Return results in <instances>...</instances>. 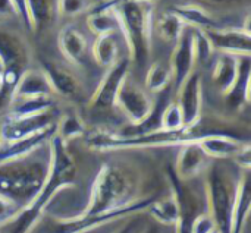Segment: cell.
<instances>
[{
    "mask_svg": "<svg viewBox=\"0 0 251 233\" xmlns=\"http://www.w3.org/2000/svg\"><path fill=\"white\" fill-rule=\"evenodd\" d=\"M26 15L31 23V31H37L47 25L54 13V6L51 0H25Z\"/></svg>",
    "mask_w": 251,
    "mask_h": 233,
    "instance_id": "cell-31",
    "label": "cell"
},
{
    "mask_svg": "<svg viewBox=\"0 0 251 233\" xmlns=\"http://www.w3.org/2000/svg\"><path fill=\"white\" fill-rule=\"evenodd\" d=\"M199 145L210 159L218 160L235 159L244 148L249 147V144L243 142L241 140L222 134H204L199 140Z\"/></svg>",
    "mask_w": 251,
    "mask_h": 233,
    "instance_id": "cell-18",
    "label": "cell"
},
{
    "mask_svg": "<svg viewBox=\"0 0 251 233\" xmlns=\"http://www.w3.org/2000/svg\"><path fill=\"white\" fill-rule=\"evenodd\" d=\"M84 134H85L84 122H82V119L76 113H66V115H63L57 120L56 135L60 140H63L65 142L69 141V140H72V138L81 137Z\"/></svg>",
    "mask_w": 251,
    "mask_h": 233,
    "instance_id": "cell-32",
    "label": "cell"
},
{
    "mask_svg": "<svg viewBox=\"0 0 251 233\" xmlns=\"http://www.w3.org/2000/svg\"><path fill=\"white\" fill-rule=\"evenodd\" d=\"M210 157L201 150L199 141L188 142L179 147V154L176 160V173L179 179L190 181L200 175L209 167Z\"/></svg>",
    "mask_w": 251,
    "mask_h": 233,
    "instance_id": "cell-17",
    "label": "cell"
},
{
    "mask_svg": "<svg viewBox=\"0 0 251 233\" xmlns=\"http://www.w3.org/2000/svg\"><path fill=\"white\" fill-rule=\"evenodd\" d=\"M85 135V142L90 148L97 151H116V150H134V148H163V147H181L188 142L199 141L204 134H196L193 129L165 131L156 129L149 132L134 134H113L109 131H94Z\"/></svg>",
    "mask_w": 251,
    "mask_h": 233,
    "instance_id": "cell-3",
    "label": "cell"
},
{
    "mask_svg": "<svg viewBox=\"0 0 251 233\" xmlns=\"http://www.w3.org/2000/svg\"><path fill=\"white\" fill-rule=\"evenodd\" d=\"M190 231L191 233H213L216 231V225L209 213H201L191 220Z\"/></svg>",
    "mask_w": 251,
    "mask_h": 233,
    "instance_id": "cell-36",
    "label": "cell"
},
{
    "mask_svg": "<svg viewBox=\"0 0 251 233\" xmlns=\"http://www.w3.org/2000/svg\"><path fill=\"white\" fill-rule=\"evenodd\" d=\"M57 44L63 57L76 66H81L87 60L88 54V43L85 35L74 25H68L60 29Z\"/></svg>",
    "mask_w": 251,
    "mask_h": 233,
    "instance_id": "cell-19",
    "label": "cell"
},
{
    "mask_svg": "<svg viewBox=\"0 0 251 233\" xmlns=\"http://www.w3.org/2000/svg\"><path fill=\"white\" fill-rule=\"evenodd\" d=\"M212 1H224V0H212Z\"/></svg>",
    "mask_w": 251,
    "mask_h": 233,
    "instance_id": "cell-45",
    "label": "cell"
},
{
    "mask_svg": "<svg viewBox=\"0 0 251 233\" xmlns=\"http://www.w3.org/2000/svg\"><path fill=\"white\" fill-rule=\"evenodd\" d=\"M54 109V101L51 97H35V98H22L12 101L10 117H29L37 116L44 112Z\"/></svg>",
    "mask_w": 251,
    "mask_h": 233,
    "instance_id": "cell-29",
    "label": "cell"
},
{
    "mask_svg": "<svg viewBox=\"0 0 251 233\" xmlns=\"http://www.w3.org/2000/svg\"><path fill=\"white\" fill-rule=\"evenodd\" d=\"M4 90H6V87H4V84H3V79H0V95L3 94Z\"/></svg>",
    "mask_w": 251,
    "mask_h": 233,
    "instance_id": "cell-42",
    "label": "cell"
},
{
    "mask_svg": "<svg viewBox=\"0 0 251 233\" xmlns=\"http://www.w3.org/2000/svg\"><path fill=\"white\" fill-rule=\"evenodd\" d=\"M213 233H219V232H218V231H215V232H213Z\"/></svg>",
    "mask_w": 251,
    "mask_h": 233,
    "instance_id": "cell-47",
    "label": "cell"
},
{
    "mask_svg": "<svg viewBox=\"0 0 251 233\" xmlns=\"http://www.w3.org/2000/svg\"><path fill=\"white\" fill-rule=\"evenodd\" d=\"M134 181L124 169L104 164L91 186V194L82 216H101L135 201Z\"/></svg>",
    "mask_w": 251,
    "mask_h": 233,
    "instance_id": "cell-4",
    "label": "cell"
},
{
    "mask_svg": "<svg viewBox=\"0 0 251 233\" xmlns=\"http://www.w3.org/2000/svg\"><path fill=\"white\" fill-rule=\"evenodd\" d=\"M115 107H118L124 113V116L131 122L132 126H138L151 116L154 110V103L149 93L137 82H134L128 75L119 88Z\"/></svg>",
    "mask_w": 251,
    "mask_h": 233,
    "instance_id": "cell-8",
    "label": "cell"
},
{
    "mask_svg": "<svg viewBox=\"0 0 251 233\" xmlns=\"http://www.w3.org/2000/svg\"><path fill=\"white\" fill-rule=\"evenodd\" d=\"M26 160L0 166V195L13 201L21 210L38 195L49 166V160L44 164Z\"/></svg>",
    "mask_w": 251,
    "mask_h": 233,
    "instance_id": "cell-5",
    "label": "cell"
},
{
    "mask_svg": "<svg viewBox=\"0 0 251 233\" xmlns=\"http://www.w3.org/2000/svg\"><path fill=\"white\" fill-rule=\"evenodd\" d=\"M93 57L96 63L101 68H112L121 57H119V43L116 34L100 35L96 37V41L91 47Z\"/></svg>",
    "mask_w": 251,
    "mask_h": 233,
    "instance_id": "cell-25",
    "label": "cell"
},
{
    "mask_svg": "<svg viewBox=\"0 0 251 233\" xmlns=\"http://www.w3.org/2000/svg\"><path fill=\"white\" fill-rule=\"evenodd\" d=\"M240 176L241 173L235 175L222 163H213L207 167V213L219 233H229Z\"/></svg>",
    "mask_w": 251,
    "mask_h": 233,
    "instance_id": "cell-6",
    "label": "cell"
},
{
    "mask_svg": "<svg viewBox=\"0 0 251 233\" xmlns=\"http://www.w3.org/2000/svg\"><path fill=\"white\" fill-rule=\"evenodd\" d=\"M88 29L96 35H109V34H121L119 19L113 9H101L93 6L87 16Z\"/></svg>",
    "mask_w": 251,
    "mask_h": 233,
    "instance_id": "cell-24",
    "label": "cell"
},
{
    "mask_svg": "<svg viewBox=\"0 0 251 233\" xmlns=\"http://www.w3.org/2000/svg\"><path fill=\"white\" fill-rule=\"evenodd\" d=\"M94 6V0H57L56 10L66 18L78 16L84 12H90Z\"/></svg>",
    "mask_w": 251,
    "mask_h": 233,
    "instance_id": "cell-35",
    "label": "cell"
},
{
    "mask_svg": "<svg viewBox=\"0 0 251 233\" xmlns=\"http://www.w3.org/2000/svg\"><path fill=\"white\" fill-rule=\"evenodd\" d=\"M0 144H1V135H0Z\"/></svg>",
    "mask_w": 251,
    "mask_h": 233,
    "instance_id": "cell-46",
    "label": "cell"
},
{
    "mask_svg": "<svg viewBox=\"0 0 251 233\" xmlns=\"http://www.w3.org/2000/svg\"><path fill=\"white\" fill-rule=\"evenodd\" d=\"M57 131V123L40 134L13 141V142H1L0 144V166L21 162L24 159H28L34 151L38 148L44 147L51 138L56 135Z\"/></svg>",
    "mask_w": 251,
    "mask_h": 233,
    "instance_id": "cell-14",
    "label": "cell"
},
{
    "mask_svg": "<svg viewBox=\"0 0 251 233\" xmlns=\"http://www.w3.org/2000/svg\"><path fill=\"white\" fill-rule=\"evenodd\" d=\"M187 26L196 28V29H212L216 28V22L213 16L201 6L199 4H181L172 9Z\"/></svg>",
    "mask_w": 251,
    "mask_h": 233,
    "instance_id": "cell-26",
    "label": "cell"
},
{
    "mask_svg": "<svg viewBox=\"0 0 251 233\" xmlns=\"http://www.w3.org/2000/svg\"><path fill=\"white\" fill-rule=\"evenodd\" d=\"M238 57L240 56H234V54H225V53H219L216 60H215V66L212 70V81L215 84V87L224 94L228 95L229 91L232 90L237 76H238Z\"/></svg>",
    "mask_w": 251,
    "mask_h": 233,
    "instance_id": "cell-22",
    "label": "cell"
},
{
    "mask_svg": "<svg viewBox=\"0 0 251 233\" xmlns=\"http://www.w3.org/2000/svg\"><path fill=\"white\" fill-rule=\"evenodd\" d=\"M129 59H119L107 69L96 91L91 95L90 107L94 110H109L116 106V97L122 82L129 75Z\"/></svg>",
    "mask_w": 251,
    "mask_h": 233,
    "instance_id": "cell-10",
    "label": "cell"
},
{
    "mask_svg": "<svg viewBox=\"0 0 251 233\" xmlns=\"http://www.w3.org/2000/svg\"><path fill=\"white\" fill-rule=\"evenodd\" d=\"M251 206V179L250 170H243L237 188V198L232 211L229 233H244Z\"/></svg>",
    "mask_w": 251,
    "mask_h": 233,
    "instance_id": "cell-20",
    "label": "cell"
},
{
    "mask_svg": "<svg viewBox=\"0 0 251 233\" xmlns=\"http://www.w3.org/2000/svg\"><path fill=\"white\" fill-rule=\"evenodd\" d=\"M215 48L209 40V37L206 35L204 31L201 29H196L194 31V57H196V63L200 65H206L215 54Z\"/></svg>",
    "mask_w": 251,
    "mask_h": 233,
    "instance_id": "cell-34",
    "label": "cell"
},
{
    "mask_svg": "<svg viewBox=\"0 0 251 233\" xmlns=\"http://www.w3.org/2000/svg\"><path fill=\"white\" fill-rule=\"evenodd\" d=\"M194 31L196 28L185 26L178 41L174 44V50L169 60V68L172 73V84L175 90L194 72L196 57H194Z\"/></svg>",
    "mask_w": 251,
    "mask_h": 233,
    "instance_id": "cell-12",
    "label": "cell"
},
{
    "mask_svg": "<svg viewBox=\"0 0 251 233\" xmlns=\"http://www.w3.org/2000/svg\"><path fill=\"white\" fill-rule=\"evenodd\" d=\"M43 72L46 73L53 94L65 98H76L81 93V85L78 79L68 69L56 63H44Z\"/></svg>",
    "mask_w": 251,
    "mask_h": 233,
    "instance_id": "cell-21",
    "label": "cell"
},
{
    "mask_svg": "<svg viewBox=\"0 0 251 233\" xmlns=\"http://www.w3.org/2000/svg\"><path fill=\"white\" fill-rule=\"evenodd\" d=\"M0 233H3V226H0Z\"/></svg>",
    "mask_w": 251,
    "mask_h": 233,
    "instance_id": "cell-44",
    "label": "cell"
},
{
    "mask_svg": "<svg viewBox=\"0 0 251 233\" xmlns=\"http://www.w3.org/2000/svg\"><path fill=\"white\" fill-rule=\"evenodd\" d=\"M185 26L187 25L182 22V19L174 10L163 12L157 16L156 22L153 21V29H156L157 35L163 41L172 43V44H175L178 41V38L181 37Z\"/></svg>",
    "mask_w": 251,
    "mask_h": 233,
    "instance_id": "cell-27",
    "label": "cell"
},
{
    "mask_svg": "<svg viewBox=\"0 0 251 233\" xmlns=\"http://www.w3.org/2000/svg\"><path fill=\"white\" fill-rule=\"evenodd\" d=\"M156 200V197H149L143 200H135L134 203L118 209L115 211L101 214V216H82L78 214L75 217H68V219H59L50 228H47L43 233H79L84 231H90L107 223H115L121 222L129 217H134L143 211H147V209L151 206V203Z\"/></svg>",
    "mask_w": 251,
    "mask_h": 233,
    "instance_id": "cell-7",
    "label": "cell"
},
{
    "mask_svg": "<svg viewBox=\"0 0 251 233\" xmlns=\"http://www.w3.org/2000/svg\"><path fill=\"white\" fill-rule=\"evenodd\" d=\"M160 129L165 131H181L185 129L184 125V116L181 112V107L176 101L168 103L160 113Z\"/></svg>",
    "mask_w": 251,
    "mask_h": 233,
    "instance_id": "cell-33",
    "label": "cell"
},
{
    "mask_svg": "<svg viewBox=\"0 0 251 233\" xmlns=\"http://www.w3.org/2000/svg\"><path fill=\"white\" fill-rule=\"evenodd\" d=\"M146 88L150 93L160 94L172 84L171 68L162 62H154L146 69Z\"/></svg>",
    "mask_w": 251,
    "mask_h": 233,
    "instance_id": "cell-30",
    "label": "cell"
},
{
    "mask_svg": "<svg viewBox=\"0 0 251 233\" xmlns=\"http://www.w3.org/2000/svg\"><path fill=\"white\" fill-rule=\"evenodd\" d=\"M57 123L56 110L51 109L37 116L29 117H10L7 116L0 125L1 142H13L35 134H40Z\"/></svg>",
    "mask_w": 251,
    "mask_h": 233,
    "instance_id": "cell-11",
    "label": "cell"
},
{
    "mask_svg": "<svg viewBox=\"0 0 251 233\" xmlns=\"http://www.w3.org/2000/svg\"><path fill=\"white\" fill-rule=\"evenodd\" d=\"M144 233H157V232H156V231H147V229H146V231H144Z\"/></svg>",
    "mask_w": 251,
    "mask_h": 233,
    "instance_id": "cell-43",
    "label": "cell"
},
{
    "mask_svg": "<svg viewBox=\"0 0 251 233\" xmlns=\"http://www.w3.org/2000/svg\"><path fill=\"white\" fill-rule=\"evenodd\" d=\"M53 91L43 69H26L10 91V100L51 97Z\"/></svg>",
    "mask_w": 251,
    "mask_h": 233,
    "instance_id": "cell-16",
    "label": "cell"
},
{
    "mask_svg": "<svg viewBox=\"0 0 251 233\" xmlns=\"http://www.w3.org/2000/svg\"><path fill=\"white\" fill-rule=\"evenodd\" d=\"M3 73H4V65H3V62L0 60V79L3 78Z\"/></svg>",
    "mask_w": 251,
    "mask_h": 233,
    "instance_id": "cell-41",
    "label": "cell"
},
{
    "mask_svg": "<svg viewBox=\"0 0 251 233\" xmlns=\"http://www.w3.org/2000/svg\"><path fill=\"white\" fill-rule=\"evenodd\" d=\"M144 231H146L144 222L140 219H134L129 220L126 225H121L113 233H144Z\"/></svg>",
    "mask_w": 251,
    "mask_h": 233,
    "instance_id": "cell-38",
    "label": "cell"
},
{
    "mask_svg": "<svg viewBox=\"0 0 251 233\" xmlns=\"http://www.w3.org/2000/svg\"><path fill=\"white\" fill-rule=\"evenodd\" d=\"M204 32L209 37L215 51L225 53V54H234V56H250V31L212 28V29H206Z\"/></svg>",
    "mask_w": 251,
    "mask_h": 233,
    "instance_id": "cell-15",
    "label": "cell"
},
{
    "mask_svg": "<svg viewBox=\"0 0 251 233\" xmlns=\"http://www.w3.org/2000/svg\"><path fill=\"white\" fill-rule=\"evenodd\" d=\"M147 213L160 225L168 228H176L182 217V204L174 194L165 198H156L147 209Z\"/></svg>",
    "mask_w": 251,
    "mask_h": 233,
    "instance_id": "cell-23",
    "label": "cell"
},
{
    "mask_svg": "<svg viewBox=\"0 0 251 233\" xmlns=\"http://www.w3.org/2000/svg\"><path fill=\"white\" fill-rule=\"evenodd\" d=\"M19 211H21L19 206H16L13 201L7 200L6 197L0 195V226L9 223Z\"/></svg>",
    "mask_w": 251,
    "mask_h": 233,
    "instance_id": "cell-37",
    "label": "cell"
},
{
    "mask_svg": "<svg viewBox=\"0 0 251 233\" xmlns=\"http://www.w3.org/2000/svg\"><path fill=\"white\" fill-rule=\"evenodd\" d=\"M226 97L237 106L250 101V56L238 57V76Z\"/></svg>",
    "mask_w": 251,
    "mask_h": 233,
    "instance_id": "cell-28",
    "label": "cell"
},
{
    "mask_svg": "<svg viewBox=\"0 0 251 233\" xmlns=\"http://www.w3.org/2000/svg\"><path fill=\"white\" fill-rule=\"evenodd\" d=\"M97 7L115 10L129 53V62L135 63L138 69H146L151 53V0H106L97 4Z\"/></svg>",
    "mask_w": 251,
    "mask_h": 233,
    "instance_id": "cell-2",
    "label": "cell"
},
{
    "mask_svg": "<svg viewBox=\"0 0 251 233\" xmlns=\"http://www.w3.org/2000/svg\"><path fill=\"white\" fill-rule=\"evenodd\" d=\"M75 175L74 160L66 148V142L54 135L50 141L49 166L44 184L38 195L24 207L9 223L3 225V233H31L41 220L51 200L63 189L72 186Z\"/></svg>",
    "mask_w": 251,
    "mask_h": 233,
    "instance_id": "cell-1",
    "label": "cell"
},
{
    "mask_svg": "<svg viewBox=\"0 0 251 233\" xmlns=\"http://www.w3.org/2000/svg\"><path fill=\"white\" fill-rule=\"evenodd\" d=\"M13 16H18V10L15 7L13 0H0V19Z\"/></svg>",
    "mask_w": 251,
    "mask_h": 233,
    "instance_id": "cell-39",
    "label": "cell"
},
{
    "mask_svg": "<svg viewBox=\"0 0 251 233\" xmlns=\"http://www.w3.org/2000/svg\"><path fill=\"white\" fill-rule=\"evenodd\" d=\"M178 106L184 116L185 129H193L200 120L203 107V82L197 72H193L176 90Z\"/></svg>",
    "mask_w": 251,
    "mask_h": 233,
    "instance_id": "cell-13",
    "label": "cell"
},
{
    "mask_svg": "<svg viewBox=\"0 0 251 233\" xmlns=\"http://www.w3.org/2000/svg\"><path fill=\"white\" fill-rule=\"evenodd\" d=\"M0 60L4 65L3 84L12 91L19 76L28 69L29 53L24 40L12 32L0 31Z\"/></svg>",
    "mask_w": 251,
    "mask_h": 233,
    "instance_id": "cell-9",
    "label": "cell"
},
{
    "mask_svg": "<svg viewBox=\"0 0 251 233\" xmlns=\"http://www.w3.org/2000/svg\"><path fill=\"white\" fill-rule=\"evenodd\" d=\"M119 222H115V223H107V225H103V226H99V228H94V229H90V231H84V232L79 233H113L121 225H118Z\"/></svg>",
    "mask_w": 251,
    "mask_h": 233,
    "instance_id": "cell-40",
    "label": "cell"
}]
</instances>
